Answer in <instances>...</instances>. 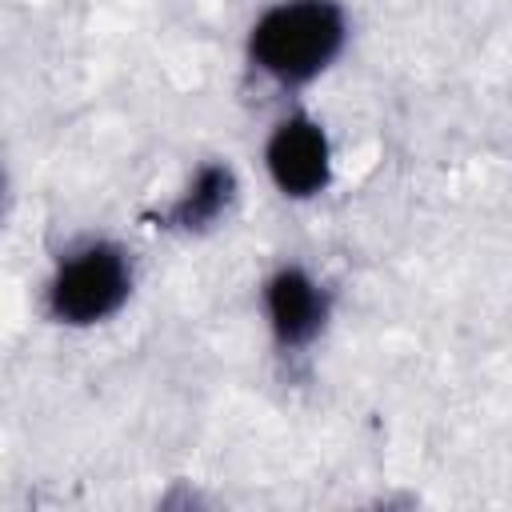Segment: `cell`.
Masks as SVG:
<instances>
[{
    "instance_id": "6da1fadb",
    "label": "cell",
    "mask_w": 512,
    "mask_h": 512,
    "mask_svg": "<svg viewBox=\"0 0 512 512\" xmlns=\"http://www.w3.org/2000/svg\"><path fill=\"white\" fill-rule=\"evenodd\" d=\"M344 36L348 24L336 0H284L252 24L248 56L276 84H304L340 56Z\"/></svg>"
},
{
    "instance_id": "7a4b0ae2",
    "label": "cell",
    "mask_w": 512,
    "mask_h": 512,
    "mask_svg": "<svg viewBox=\"0 0 512 512\" xmlns=\"http://www.w3.org/2000/svg\"><path fill=\"white\" fill-rule=\"evenodd\" d=\"M132 292V264L120 244L88 240L72 248L48 280V312L60 324L108 320Z\"/></svg>"
},
{
    "instance_id": "3957f363",
    "label": "cell",
    "mask_w": 512,
    "mask_h": 512,
    "mask_svg": "<svg viewBox=\"0 0 512 512\" xmlns=\"http://www.w3.org/2000/svg\"><path fill=\"white\" fill-rule=\"evenodd\" d=\"M268 172L276 180V188L284 196L308 200L328 184L332 172V152H328V136L316 120L308 116H288L276 124V132L268 136L264 148Z\"/></svg>"
},
{
    "instance_id": "277c9868",
    "label": "cell",
    "mask_w": 512,
    "mask_h": 512,
    "mask_svg": "<svg viewBox=\"0 0 512 512\" xmlns=\"http://www.w3.org/2000/svg\"><path fill=\"white\" fill-rule=\"evenodd\" d=\"M264 312L280 348H304L328 320V292L296 264L280 268L264 284Z\"/></svg>"
},
{
    "instance_id": "5b68a950",
    "label": "cell",
    "mask_w": 512,
    "mask_h": 512,
    "mask_svg": "<svg viewBox=\"0 0 512 512\" xmlns=\"http://www.w3.org/2000/svg\"><path fill=\"white\" fill-rule=\"evenodd\" d=\"M236 196V176L228 164H204L192 184L180 192V200L160 216L168 228H180V232H200L208 228L212 220H220V212L232 204Z\"/></svg>"
}]
</instances>
